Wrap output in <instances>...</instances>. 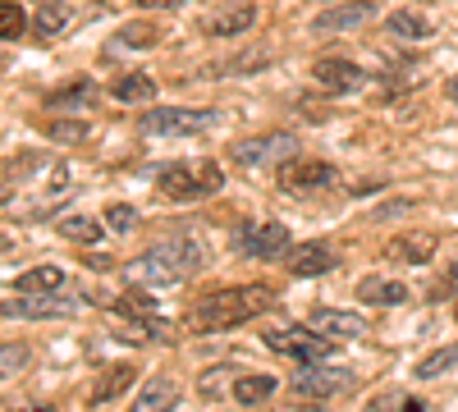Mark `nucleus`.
Masks as SVG:
<instances>
[{
    "instance_id": "cd10ccee",
    "label": "nucleus",
    "mask_w": 458,
    "mask_h": 412,
    "mask_svg": "<svg viewBox=\"0 0 458 412\" xmlns=\"http://www.w3.org/2000/svg\"><path fill=\"white\" fill-rule=\"evenodd\" d=\"M28 362H32L28 344H5V349H0V381H5V376H19Z\"/></svg>"
},
{
    "instance_id": "6e6552de",
    "label": "nucleus",
    "mask_w": 458,
    "mask_h": 412,
    "mask_svg": "<svg viewBox=\"0 0 458 412\" xmlns=\"http://www.w3.org/2000/svg\"><path fill=\"white\" fill-rule=\"evenodd\" d=\"M312 79L330 92V97H353L358 88H367V69H358L353 60L344 55H321L312 64Z\"/></svg>"
},
{
    "instance_id": "9d476101",
    "label": "nucleus",
    "mask_w": 458,
    "mask_h": 412,
    "mask_svg": "<svg viewBox=\"0 0 458 412\" xmlns=\"http://www.w3.org/2000/svg\"><path fill=\"white\" fill-rule=\"evenodd\" d=\"M73 312H79V298H64V293H23L14 303H0V316H28V321H51Z\"/></svg>"
},
{
    "instance_id": "20e7f679",
    "label": "nucleus",
    "mask_w": 458,
    "mask_h": 412,
    "mask_svg": "<svg viewBox=\"0 0 458 412\" xmlns=\"http://www.w3.org/2000/svg\"><path fill=\"white\" fill-rule=\"evenodd\" d=\"M298 156V138L293 133H257V138H239L229 147V161L239 170H280Z\"/></svg>"
},
{
    "instance_id": "4c0bfd02",
    "label": "nucleus",
    "mask_w": 458,
    "mask_h": 412,
    "mask_svg": "<svg viewBox=\"0 0 458 412\" xmlns=\"http://www.w3.org/2000/svg\"><path fill=\"white\" fill-rule=\"evenodd\" d=\"M408 412H422V408H417V403H408Z\"/></svg>"
},
{
    "instance_id": "c85d7f7f",
    "label": "nucleus",
    "mask_w": 458,
    "mask_h": 412,
    "mask_svg": "<svg viewBox=\"0 0 458 412\" xmlns=\"http://www.w3.org/2000/svg\"><path fill=\"white\" fill-rule=\"evenodd\" d=\"M47 133H51L55 142H88V138H92V129H88L83 120H55Z\"/></svg>"
},
{
    "instance_id": "c756f323",
    "label": "nucleus",
    "mask_w": 458,
    "mask_h": 412,
    "mask_svg": "<svg viewBox=\"0 0 458 412\" xmlns=\"http://www.w3.org/2000/svg\"><path fill=\"white\" fill-rule=\"evenodd\" d=\"M399 256H408V261H427L431 256V239L427 234H417V239H399V248H394Z\"/></svg>"
},
{
    "instance_id": "0eeeda50",
    "label": "nucleus",
    "mask_w": 458,
    "mask_h": 412,
    "mask_svg": "<svg viewBox=\"0 0 458 412\" xmlns=\"http://www.w3.org/2000/svg\"><path fill=\"white\" fill-rule=\"evenodd\" d=\"M358 385V376L349 366H308L293 376V394L302 399H330V394H349Z\"/></svg>"
},
{
    "instance_id": "2eb2a0df",
    "label": "nucleus",
    "mask_w": 458,
    "mask_h": 412,
    "mask_svg": "<svg viewBox=\"0 0 458 412\" xmlns=\"http://www.w3.org/2000/svg\"><path fill=\"white\" fill-rule=\"evenodd\" d=\"M371 14H376L371 0H353V5L326 10V14L317 19V28H321V32H349V28H358V23H371Z\"/></svg>"
},
{
    "instance_id": "f8f14e48",
    "label": "nucleus",
    "mask_w": 458,
    "mask_h": 412,
    "mask_svg": "<svg viewBox=\"0 0 458 412\" xmlns=\"http://www.w3.org/2000/svg\"><path fill=\"white\" fill-rule=\"evenodd\" d=\"M326 183H335V165H326V161H298V165L280 170L284 193H312V189H326Z\"/></svg>"
},
{
    "instance_id": "f704fd0d",
    "label": "nucleus",
    "mask_w": 458,
    "mask_h": 412,
    "mask_svg": "<svg viewBox=\"0 0 458 412\" xmlns=\"http://www.w3.org/2000/svg\"><path fill=\"white\" fill-rule=\"evenodd\" d=\"M449 284H458V256H454V266H449Z\"/></svg>"
},
{
    "instance_id": "4be33fe9",
    "label": "nucleus",
    "mask_w": 458,
    "mask_h": 412,
    "mask_svg": "<svg viewBox=\"0 0 458 412\" xmlns=\"http://www.w3.org/2000/svg\"><path fill=\"white\" fill-rule=\"evenodd\" d=\"M69 23H73V5H64V0H47L37 10V37H60Z\"/></svg>"
},
{
    "instance_id": "58836bf2",
    "label": "nucleus",
    "mask_w": 458,
    "mask_h": 412,
    "mask_svg": "<svg viewBox=\"0 0 458 412\" xmlns=\"http://www.w3.org/2000/svg\"><path fill=\"white\" fill-rule=\"evenodd\" d=\"M454 321H458V303H454Z\"/></svg>"
},
{
    "instance_id": "ddd939ff",
    "label": "nucleus",
    "mask_w": 458,
    "mask_h": 412,
    "mask_svg": "<svg viewBox=\"0 0 458 412\" xmlns=\"http://www.w3.org/2000/svg\"><path fill=\"white\" fill-rule=\"evenodd\" d=\"M289 271H293L298 280H312V275L335 271V252H330V243H298V248L289 252Z\"/></svg>"
},
{
    "instance_id": "c9c22d12",
    "label": "nucleus",
    "mask_w": 458,
    "mask_h": 412,
    "mask_svg": "<svg viewBox=\"0 0 458 412\" xmlns=\"http://www.w3.org/2000/svg\"><path fill=\"white\" fill-rule=\"evenodd\" d=\"M10 412H51V408H10Z\"/></svg>"
},
{
    "instance_id": "bb28decb",
    "label": "nucleus",
    "mask_w": 458,
    "mask_h": 412,
    "mask_svg": "<svg viewBox=\"0 0 458 412\" xmlns=\"http://www.w3.org/2000/svg\"><path fill=\"white\" fill-rule=\"evenodd\" d=\"M449 366H458V344H449V349H440V353L422 357V362H417V376L431 381V376H440V371H449Z\"/></svg>"
},
{
    "instance_id": "f03ea898",
    "label": "nucleus",
    "mask_w": 458,
    "mask_h": 412,
    "mask_svg": "<svg viewBox=\"0 0 458 412\" xmlns=\"http://www.w3.org/2000/svg\"><path fill=\"white\" fill-rule=\"evenodd\" d=\"M271 303H276V293H271V289H261V284H239V289H220V293L202 298V303L193 307V316H188V325H193L198 334L234 330V325H243L248 316L266 312Z\"/></svg>"
},
{
    "instance_id": "a878e982",
    "label": "nucleus",
    "mask_w": 458,
    "mask_h": 412,
    "mask_svg": "<svg viewBox=\"0 0 458 412\" xmlns=\"http://www.w3.org/2000/svg\"><path fill=\"white\" fill-rule=\"evenodd\" d=\"M23 32H28V14H23V5L5 0V5H0V37H5V42H14V37H23Z\"/></svg>"
},
{
    "instance_id": "393cba45",
    "label": "nucleus",
    "mask_w": 458,
    "mask_h": 412,
    "mask_svg": "<svg viewBox=\"0 0 458 412\" xmlns=\"http://www.w3.org/2000/svg\"><path fill=\"white\" fill-rule=\"evenodd\" d=\"M55 230L73 243H101V224L88 215H64V220H55Z\"/></svg>"
},
{
    "instance_id": "4468645a",
    "label": "nucleus",
    "mask_w": 458,
    "mask_h": 412,
    "mask_svg": "<svg viewBox=\"0 0 458 412\" xmlns=\"http://www.w3.org/2000/svg\"><path fill=\"white\" fill-rule=\"evenodd\" d=\"M358 298L367 307H394V303H408V284L403 280H380V275H367L358 284Z\"/></svg>"
},
{
    "instance_id": "39448f33",
    "label": "nucleus",
    "mask_w": 458,
    "mask_h": 412,
    "mask_svg": "<svg viewBox=\"0 0 458 412\" xmlns=\"http://www.w3.org/2000/svg\"><path fill=\"white\" fill-rule=\"evenodd\" d=\"M261 344L271 349V353H280V357L302 362V366H321V362L335 353V344L326 340V334L302 330V325H293V330H266V334H261Z\"/></svg>"
},
{
    "instance_id": "e433bc0d",
    "label": "nucleus",
    "mask_w": 458,
    "mask_h": 412,
    "mask_svg": "<svg viewBox=\"0 0 458 412\" xmlns=\"http://www.w3.org/2000/svg\"><path fill=\"white\" fill-rule=\"evenodd\" d=\"M449 97H454V105H458V79H454V83H449Z\"/></svg>"
},
{
    "instance_id": "72a5a7b5",
    "label": "nucleus",
    "mask_w": 458,
    "mask_h": 412,
    "mask_svg": "<svg viewBox=\"0 0 458 412\" xmlns=\"http://www.w3.org/2000/svg\"><path fill=\"white\" fill-rule=\"evenodd\" d=\"M142 10H174V5H183V0H138Z\"/></svg>"
},
{
    "instance_id": "a211bd4d",
    "label": "nucleus",
    "mask_w": 458,
    "mask_h": 412,
    "mask_svg": "<svg viewBox=\"0 0 458 412\" xmlns=\"http://www.w3.org/2000/svg\"><path fill=\"white\" fill-rule=\"evenodd\" d=\"M14 289L19 293H60L64 289V271L47 261V266H32V271L14 275Z\"/></svg>"
},
{
    "instance_id": "7ed1b4c3",
    "label": "nucleus",
    "mask_w": 458,
    "mask_h": 412,
    "mask_svg": "<svg viewBox=\"0 0 458 412\" xmlns=\"http://www.w3.org/2000/svg\"><path fill=\"white\" fill-rule=\"evenodd\" d=\"M157 189L174 202H193V198H211L225 189V170L216 161H198V165H165L157 174Z\"/></svg>"
},
{
    "instance_id": "b1692460",
    "label": "nucleus",
    "mask_w": 458,
    "mask_h": 412,
    "mask_svg": "<svg viewBox=\"0 0 458 412\" xmlns=\"http://www.w3.org/2000/svg\"><path fill=\"white\" fill-rule=\"evenodd\" d=\"M174 403H179L174 385H151V390H142V394L133 399L129 412H174Z\"/></svg>"
},
{
    "instance_id": "473e14b6",
    "label": "nucleus",
    "mask_w": 458,
    "mask_h": 412,
    "mask_svg": "<svg viewBox=\"0 0 458 412\" xmlns=\"http://www.w3.org/2000/svg\"><path fill=\"white\" fill-rule=\"evenodd\" d=\"M120 42H129V46H151V42H157V28H124Z\"/></svg>"
},
{
    "instance_id": "dca6fc26",
    "label": "nucleus",
    "mask_w": 458,
    "mask_h": 412,
    "mask_svg": "<svg viewBox=\"0 0 458 412\" xmlns=\"http://www.w3.org/2000/svg\"><path fill=\"white\" fill-rule=\"evenodd\" d=\"M114 312H120V316H129V321H138V325H147L151 334H165V325L157 321V307H151L147 289H129L124 298H114Z\"/></svg>"
},
{
    "instance_id": "f3484780",
    "label": "nucleus",
    "mask_w": 458,
    "mask_h": 412,
    "mask_svg": "<svg viewBox=\"0 0 458 412\" xmlns=\"http://www.w3.org/2000/svg\"><path fill=\"white\" fill-rule=\"evenodd\" d=\"M138 381V371L129 366V362H120V366H110V371H101V376H97V385H92V403H110V399H120L129 385Z\"/></svg>"
},
{
    "instance_id": "423d86ee",
    "label": "nucleus",
    "mask_w": 458,
    "mask_h": 412,
    "mask_svg": "<svg viewBox=\"0 0 458 412\" xmlns=\"http://www.w3.org/2000/svg\"><path fill=\"white\" fill-rule=\"evenodd\" d=\"M216 124V110H179V105H161V110H147L142 115V133L151 138H193L207 133Z\"/></svg>"
},
{
    "instance_id": "f257e3e1",
    "label": "nucleus",
    "mask_w": 458,
    "mask_h": 412,
    "mask_svg": "<svg viewBox=\"0 0 458 412\" xmlns=\"http://www.w3.org/2000/svg\"><path fill=\"white\" fill-rule=\"evenodd\" d=\"M198 266H202V248L193 239H183V243H157L151 252H142V256L129 261L124 280H129V289H170L183 275H193Z\"/></svg>"
},
{
    "instance_id": "aec40b11",
    "label": "nucleus",
    "mask_w": 458,
    "mask_h": 412,
    "mask_svg": "<svg viewBox=\"0 0 458 412\" xmlns=\"http://www.w3.org/2000/svg\"><path fill=\"white\" fill-rule=\"evenodd\" d=\"M390 32L408 37V42H427V37H436V23L427 14H417V10H394L390 14Z\"/></svg>"
},
{
    "instance_id": "9b49d317",
    "label": "nucleus",
    "mask_w": 458,
    "mask_h": 412,
    "mask_svg": "<svg viewBox=\"0 0 458 412\" xmlns=\"http://www.w3.org/2000/svg\"><path fill=\"white\" fill-rule=\"evenodd\" d=\"M252 23H257V10L248 5V0H234V5L211 10V14L202 19V32H207V37H239V32H248Z\"/></svg>"
},
{
    "instance_id": "6ab92c4d",
    "label": "nucleus",
    "mask_w": 458,
    "mask_h": 412,
    "mask_svg": "<svg viewBox=\"0 0 458 412\" xmlns=\"http://www.w3.org/2000/svg\"><path fill=\"white\" fill-rule=\"evenodd\" d=\"M312 330L317 334H339V340H358V334L367 330V321L353 316V312H317L312 316Z\"/></svg>"
},
{
    "instance_id": "412c9836",
    "label": "nucleus",
    "mask_w": 458,
    "mask_h": 412,
    "mask_svg": "<svg viewBox=\"0 0 458 412\" xmlns=\"http://www.w3.org/2000/svg\"><path fill=\"white\" fill-rule=\"evenodd\" d=\"M276 394V376H266V371H257V376H239L234 381V399L243 403V408H257V403H266Z\"/></svg>"
},
{
    "instance_id": "7c9ffc66",
    "label": "nucleus",
    "mask_w": 458,
    "mask_h": 412,
    "mask_svg": "<svg viewBox=\"0 0 458 412\" xmlns=\"http://www.w3.org/2000/svg\"><path fill=\"white\" fill-rule=\"evenodd\" d=\"M88 92H92V88H88V83H79V88H69V92H55V97H47V105H69V101H73V105H88V101H92Z\"/></svg>"
},
{
    "instance_id": "1a4fd4ad",
    "label": "nucleus",
    "mask_w": 458,
    "mask_h": 412,
    "mask_svg": "<svg viewBox=\"0 0 458 412\" xmlns=\"http://www.w3.org/2000/svg\"><path fill=\"white\" fill-rule=\"evenodd\" d=\"M239 252L243 256H257V261H276V256H289V230L284 224H243L234 234Z\"/></svg>"
},
{
    "instance_id": "2f4dec72",
    "label": "nucleus",
    "mask_w": 458,
    "mask_h": 412,
    "mask_svg": "<svg viewBox=\"0 0 458 412\" xmlns=\"http://www.w3.org/2000/svg\"><path fill=\"white\" fill-rule=\"evenodd\" d=\"M106 224H110V230H133L138 215H133L129 206H110V211H106Z\"/></svg>"
},
{
    "instance_id": "5701e85b",
    "label": "nucleus",
    "mask_w": 458,
    "mask_h": 412,
    "mask_svg": "<svg viewBox=\"0 0 458 412\" xmlns=\"http://www.w3.org/2000/svg\"><path fill=\"white\" fill-rule=\"evenodd\" d=\"M110 97L124 101V105H138V101H147V97H157V83H151L147 73H124V79L110 88Z\"/></svg>"
}]
</instances>
